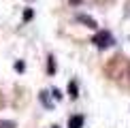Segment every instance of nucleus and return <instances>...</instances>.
Returning <instances> with one entry per match:
<instances>
[{"mask_svg":"<svg viewBox=\"0 0 130 128\" xmlns=\"http://www.w3.org/2000/svg\"><path fill=\"white\" fill-rule=\"evenodd\" d=\"M92 43H94L98 49H105V47L113 45L115 41H113V36H111V32H109V30H98V34L94 36V41H92Z\"/></svg>","mask_w":130,"mask_h":128,"instance_id":"f257e3e1","label":"nucleus"},{"mask_svg":"<svg viewBox=\"0 0 130 128\" xmlns=\"http://www.w3.org/2000/svg\"><path fill=\"white\" fill-rule=\"evenodd\" d=\"M77 21L85 24V26H88V28H92V30H98V24H96V19H92L90 15H85V13H79V15H77Z\"/></svg>","mask_w":130,"mask_h":128,"instance_id":"f03ea898","label":"nucleus"},{"mask_svg":"<svg viewBox=\"0 0 130 128\" xmlns=\"http://www.w3.org/2000/svg\"><path fill=\"white\" fill-rule=\"evenodd\" d=\"M68 128H83V115H73L68 120Z\"/></svg>","mask_w":130,"mask_h":128,"instance_id":"7ed1b4c3","label":"nucleus"},{"mask_svg":"<svg viewBox=\"0 0 130 128\" xmlns=\"http://www.w3.org/2000/svg\"><path fill=\"white\" fill-rule=\"evenodd\" d=\"M68 94H70V98H77V96H79L77 81H70V83H68Z\"/></svg>","mask_w":130,"mask_h":128,"instance_id":"20e7f679","label":"nucleus"},{"mask_svg":"<svg viewBox=\"0 0 130 128\" xmlns=\"http://www.w3.org/2000/svg\"><path fill=\"white\" fill-rule=\"evenodd\" d=\"M0 128H15V122H4V120H0Z\"/></svg>","mask_w":130,"mask_h":128,"instance_id":"39448f33","label":"nucleus"},{"mask_svg":"<svg viewBox=\"0 0 130 128\" xmlns=\"http://www.w3.org/2000/svg\"><path fill=\"white\" fill-rule=\"evenodd\" d=\"M32 17H34V13H32V9L24 11V21H28V19H32Z\"/></svg>","mask_w":130,"mask_h":128,"instance_id":"423d86ee","label":"nucleus"},{"mask_svg":"<svg viewBox=\"0 0 130 128\" xmlns=\"http://www.w3.org/2000/svg\"><path fill=\"white\" fill-rule=\"evenodd\" d=\"M49 73H56V64H53V58H49Z\"/></svg>","mask_w":130,"mask_h":128,"instance_id":"0eeeda50","label":"nucleus"},{"mask_svg":"<svg viewBox=\"0 0 130 128\" xmlns=\"http://www.w3.org/2000/svg\"><path fill=\"white\" fill-rule=\"evenodd\" d=\"M15 68H17V71L21 73V71H24V62H17V64H15Z\"/></svg>","mask_w":130,"mask_h":128,"instance_id":"6e6552de","label":"nucleus"},{"mask_svg":"<svg viewBox=\"0 0 130 128\" xmlns=\"http://www.w3.org/2000/svg\"><path fill=\"white\" fill-rule=\"evenodd\" d=\"M70 2H73V4H79V2H81V0H70Z\"/></svg>","mask_w":130,"mask_h":128,"instance_id":"1a4fd4ad","label":"nucleus"},{"mask_svg":"<svg viewBox=\"0 0 130 128\" xmlns=\"http://www.w3.org/2000/svg\"><path fill=\"white\" fill-rule=\"evenodd\" d=\"M53 128H58V126H53Z\"/></svg>","mask_w":130,"mask_h":128,"instance_id":"9d476101","label":"nucleus"}]
</instances>
